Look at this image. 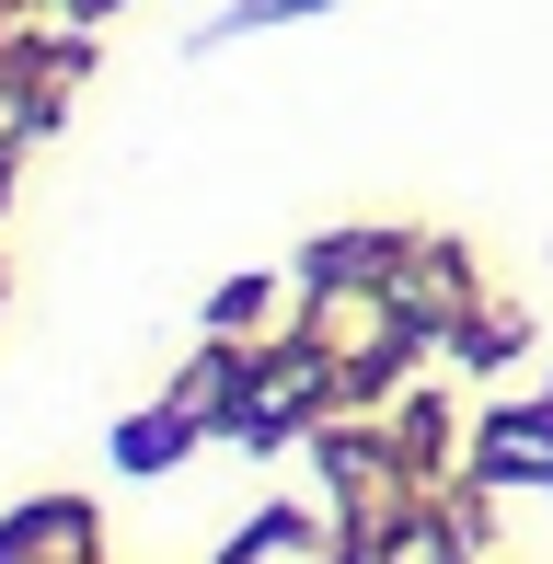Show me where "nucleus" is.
<instances>
[{
  "mask_svg": "<svg viewBox=\"0 0 553 564\" xmlns=\"http://www.w3.org/2000/svg\"><path fill=\"white\" fill-rule=\"evenodd\" d=\"M312 392H323V357H276V369L254 380V392H242V426L265 438V426H276V415H300Z\"/></svg>",
  "mask_w": 553,
  "mask_h": 564,
  "instance_id": "nucleus-1",
  "label": "nucleus"
},
{
  "mask_svg": "<svg viewBox=\"0 0 553 564\" xmlns=\"http://www.w3.org/2000/svg\"><path fill=\"white\" fill-rule=\"evenodd\" d=\"M485 460H496V473H531V484H553V426H542V415H508Z\"/></svg>",
  "mask_w": 553,
  "mask_h": 564,
  "instance_id": "nucleus-2",
  "label": "nucleus"
},
{
  "mask_svg": "<svg viewBox=\"0 0 553 564\" xmlns=\"http://www.w3.org/2000/svg\"><path fill=\"white\" fill-rule=\"evenodd\" d=\"M392 564H462V553H449V530H404V542H392Z\"/></svg>",
  "mask_w": 553,
  "mask_h": 564,
  "instance_id": "nucleus-3",
  "label": "nucleus"
},
{
  "mask_svg": "<svg viewBox=\"0 0 553 564\" xmlns=\"http://www.w3.org/2000/svg\"><path fill=\"white\" fill-rule=\"evenodd\" d=\"M242 564H312V553H300V530H276V542H265V553H242Z\"/></svg>",
  "mask_w": 553,
  "mask_h": 564,
  "instance_id": "nucleus-4",
  "label": "nucleus"
},
{
  "mask_svg": "<svg viewBox=\"0 0 553 564\" xmlns=\"http://www.w3.org/2000/svg\"><path fill=\"white\" fill-rule=\"evenodd\" d=\"M254 12H300V0H254Z\"/></svg>",
  "mask_w": 553,
  "mask_h": 564,
  "instance_id": "nucleus-5",
  "label": "nucleus"
},
{
  "mask_svg": "<svg viewBox=\"0 0 553 564\" xmlns=\"http://www.w3.org/2000/svg\"><path fill=\"white\" fill-rule=\"evenodd\" d=\"M82 12H105V0H82Z\"/></svg>",
  "mask_w": 553,
  "mask_h": 564,
  "instance_id": "nucleus-6",
  "label": "nucleus"
}]
</instances>
